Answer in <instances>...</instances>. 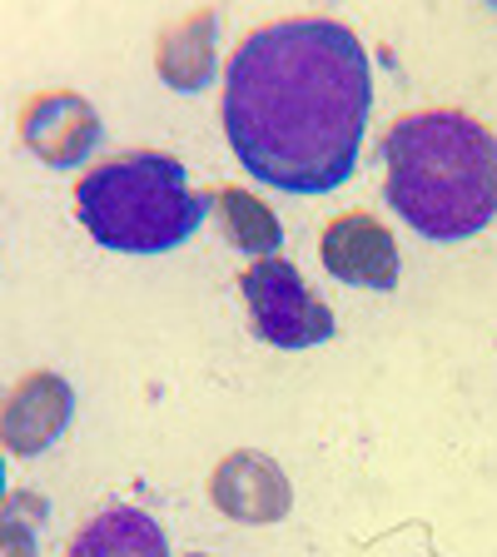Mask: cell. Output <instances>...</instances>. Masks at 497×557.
I'll return each instance as SVG.
<instances>
[{"label": "cell", "mask_w": 497, "mask_h": 557, "mask_svg": "<svg viewBox=\"0 0 497 557\" xmlns=\"http://www.w3.org/2000/svg\"><path fill=\"white\" fill-rule=\"evenodd\" d=\"M373 110L369 50L328 15L259 25L224 70V135L259 185L328 195L353 174Z\"/></svg>", "instance_id": "obj_1"}, {"label": "cell", "mask_w": 497, "mask_h": 557, "mask_svg": "<svg viewBox=\"0 0 497 557\" xmlns=\"http://www.w3.org/2000/svg\"><path fill=\"white\" fill-rule=\"evenodd\" d=\"M383 199L423 239L458 244L497 220V135L463 110H413L383 135Z\"/></svg>", "instance_id": "obj_2"}, {"label": "cell", "mask_w": 497, "mask_h": 557, "mask_svg": "<svg viewBox=\"0 0 497 557\" xmlns=\"http://www.w3.org/2000/svg\"><path fill=\"white\" fill-rule=\"evenodd\" d=\"M214 195L189 189L185 164L164 150H135L100 160L75 185L80 224L120 255H170L209 220Z\"/></svg>", "instance_id": "obj_3"}, {"label": "cell", "mask_w": 497, "mask_h": 557, "mask_svg": "<svg viewBox=\"0 0 497 557\" xmlns=\"http://www.w3.org/2000/svg\"><path fill=\"white\" fill-rule=\"evenodd\" d=\"M239 289L249 299V324L274 348H313L334 338V313L319 294L303 284L289 259H259L239 274Z\"/></svg>", "instance_id": "obj_4"}, {"label": "cell", "mask_w": 497, "mask_h": 557, "mask_svg": "<svg viewBox=\"0 0 497 557\" xmlns=\"http://www.w3.org/2000/svg\"><path fill=\"white\" fill-rule=\"evenodd\" d=\"M324 269L344 284H359V289H394L398 284V244L394 234L383 230L373 214L363 209H348L338 220L324 224Z\"/></svg>", "instance_id": "obj_5"}, {"label": "cell", "mask_w": 497, "mask_h": 557, "mask_svg": "<svg viewBox=\"0 0 497 557\" xmlns=\"http://www.w3.org/2000/svg\"><path fill=\"white\" fill-rule=\"evenodd\" d=\"M21 139L46 164L70 170V164L90 160V150L100 145V120L80 95H40V100L25 104Z\"/></svg>", "instance_id": "obj_6"}, {"label": "cell", "mask_w": 497, "mask_h": 557, "mask_svg": "<svg viewBox=\"0 0 497 557\" xmlns=\"http://www.w3.org/2000/svg\"><path fill=\"white\" fill-rule=\"evenodd\" d=\"M209 498L239 522H278L289 512V483L264 453H229L209 478Z\"/></svg>", "instance_id": "obj_7"}, {"label": "cell", "mask_w": 497, "mask_h": 557, "mask_svg": "<svg viewBox=\"0 0 497 557\" xmlns=\"http://www.w3.org/2000/svg\"><path fill=\"white\" fill-rule=\"evenodd\" d=\"M70 413H75V394L70 383L55 373H30L11 388V404H5V448L15 458H35L46 453L50 443L65 433Z\"/></svg>", "instance_id": "obj_8"}, {"label": "cell", "mask_w": 497, "mask_h": 557, "mask_svg": "<svg viewBox=\"0 0 497 557\" xmlns=\"http://www.w3.org/2000/svg\"><path fill=\"white\" fill-rule=\"evenodd\" d=\"M65 557H170V537L150 512L104 508L75 533Z\"/></svg>", "instance_id": "obj_9"}, {"label": "cell", "mask_w": 497, "mask_h": 557, "mask_svg": "<svg viewBox=\"0 0 497 557\" xmlns=\"http://www.w3.org/2000/svg\"><path fill=\"white\" fill-rule=\"evenodd\" d=\"M160 75L174 90H204L214 81V11H195L164 30Z\"/></svg>", "instance_id": "obj_10"}, {"label": "cell", "mask_w": 497, "mask_h": 557, "mask_svg": "<svg viewBox=\"0 0 497 557\" xmlns=\"http://www.w3.org/2000/svg\"><path fill=\"white\" fill-rule=\"evenodd\" d=\"M214 205H220L224 234H229L234 249H244V255H274L278 244H284V224H278L274 209L259 205L249 189L224 185L220 195H214Z\"/></svg>", "instance_id": "obj_11"}, {"label": "cell", "mask_w": 497, "mask_h": 557, "mask_svg": "<svg viewBox=\"0 0 497 557\" xmlns=\"http://www.w3.org/2000/svg\"><path fill=\"white\" fill-rule=\"evenodd\" d=\"M189 557H204V553H189Z\"/></svg>", "instance_id": "obj_12"}]
</instances>
